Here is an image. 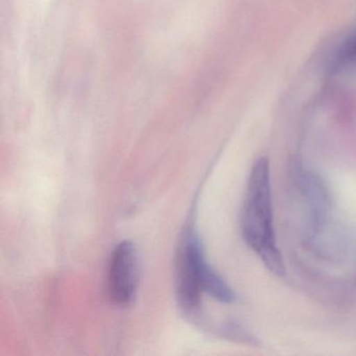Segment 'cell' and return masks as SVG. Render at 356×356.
I'll use <instances>...</instances> for the list:
<instances>
[{
  "label": "cell",
  "instance_id": "5b68a950",
  "mask_svg": "<svg viewBox=\"0 0 356 356\" xmlns=\"http://www.w3.org/2000/svg\"><path fill=\"white\" fill-rule=\"evenodd\" d=\"M356 64V31L350 34L335 49L329 60V70L333 74Z\"/></svg>",
  "mask_w": 356,
  "mask_h": 356
},
{
  "label": "cell",
  "instance_id": "277c9868",
  "mask_svg": "<svg viewBox=\"0 0 356 356\" xmlns=\"http://www.w3.org/2000/svg\"><path fill=\"white\" fill-rule=\"evenodd\" d=\"M201 285L203 293H209L212 298L222 303H232L235 295L226 281L207 264L204 261L201 268Z\"/></svg>",
  "mask_w": 356,
  "mask_h": 356
},
{
  "label": "cell",
  "instance_id": "7a4b0ae2",
  "mask_svg": "<svg viewBox=\"0 0 356 356\" xmlns=\"http://www.w3.org/2000/svg\"><path fill=\"white\" fill-rule=\"evenodd\" d=\"M205 260L199 236L193 228L187 229L177 253L176 291L179 305L188 316L197 314L200 308L201 268Z\"/></svg>",
  "mask_w": 356,
  "mask_h": 356
},
{
  "label": "cell",
  "instance_id": "6da1fadb",
  "mask_svg": "<svg viewBox=\"0 0 356 356\" xmlns=\"http://www.w3.org/2000/svg\"><path fill=\"white\" fill-rule=\"evenodd\" d=\"M243 233L248 245L273 274L284 275L282 256L273 227L270 164L266 158L256 161L250 174L243 211Z\"/></svg>",
  "mask_w": 356,
  "mask_h": 356
},
{
  "label": "cell",
  "instance_id": "3957f363",
  "mask_svg": "<svg viewBox=\"0 0 356 356\" xmlns=\"http://www.w3.org/2000/svg\"><path fill=\"white\" fill-rule=\"evenodd\" d=\"M138 273V253L134 243L122 241L112 253L108 272V293L115 305L127 306L133 301Z\"/></svg>",
  "mask_w": 356,
  "mask_h": 356
}]
</instances>
